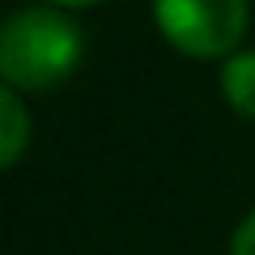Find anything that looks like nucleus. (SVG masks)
Masks as SVG:
<instances>
[{
	"instance_id": "obj_1",
	"label": "nucleus",
	"mask_w": 255,
	"mask_h": 255,
	"mask_svg": "<svg viewBox=\"0 0 255 255\" xmlns=\"http://www.w3.org/2000/svg\"><path fill=\"white\" fill-rule=\"evenodd\" d=\"M85 34L60 4H26L0 26V77L21 94H47L81 68Z\"/></svg>"
},
{
	"instance_id": "obj_2",
	"label": "nucleus",
	"mask_w": 255,
	"mask_h": 255,
	"mask_svg": "<svg viewBox=\"0 0 255 255\" xmlns=\"http://www.w3.org/2000/svg\"><path fill=\"white\" fill-rule=\"evenodd\" d=\"M251 21V0H153V26L187 60H226Z\"/></svg>"
},
{
	"instance_id": "obj_3",
	"label": "nucleus",
	"mask_w": 255,
	"mask_h": 255,
	"mask_svg": "<svg viewBox=\"0 0 255 255\" xmlns=\"http://www.w3.org/2000/svg\"><path fill=\"white\" fill-rule=\"evenodd\" d=\"M221 98L234 115L255 119V47L251 51L238 47L234 55L221 60Z\"/></svg>"
},
{
	"instance_id": "obj_4",
	"label": "nucleus",
	"mask_w": 255,
	"mask_h": 255,
	"mask_svg": "<svg viewBox=\"0 0 255 255\" xmlns=\"http://www.w3.org/2000/svg\"><path fill=\"white\" fill-rule=\"evenodd\" d=\"M30 145V111L21 102V90H0V166H17Z\"/></svg>"
},
{
	"instance_id": "obj_5",
	"label": "nucleus",
	"mask_w": 255,
	"mask_h": 255,
	"mask_svg": "<svg viewBox=\"0 0 255 255\" xmlns=\"http://www.w3.org/2000/svg\"><path fill=\"white\" fill-rule=\"evenodd\" d=\"M230 255H255V209L238 221V230L230 234Z\"/></svg>"
},
{
	"instance_id": "obj_6",
	"label": "nucleus",
	"mask_w": 255,
	"mask_h": 255,
	"mask_svg": "<svg viewBox=\"0 0 255 255\" xmlns=\"http://www.w3.org/2000/svg\"><path fill=\"white\" fill-rule=\"evenodd\" d=\"M47 4H60V9H94V4H102V0H47Z\"/></svg>"
}]
</instances>
